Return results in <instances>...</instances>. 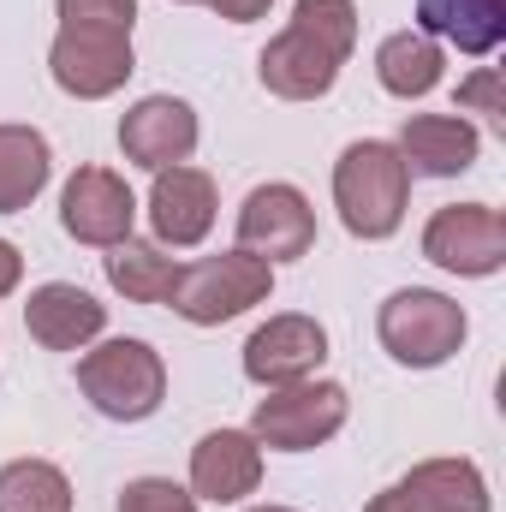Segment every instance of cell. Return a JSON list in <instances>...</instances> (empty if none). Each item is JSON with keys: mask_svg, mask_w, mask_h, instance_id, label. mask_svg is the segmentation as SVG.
<instances>
[{"mask_svg": "<svg viewBox=\"0 0 506 512\" xmlns=\"http://www.w3.org/2000/svg\"><path fill=\"white\" fill-rule=\"evenodd\" d=\"M358 48V0H292L286 30L256 54V78L280 102H322Z\"/></svg>", "mask_w": 506, "mask_h": 512, "instance_id": "obj_1", "label": "cell"}, {"mask_svg": "<svg viewBox=\"0 0 506 512\" xmlns=\"http://www.w3.org/2000/svg\"><path fill=\"white\" fill-rule=\"evenodd\" d=\"M334 209L340 227L364 245H381L405 227L411 209V167L387 137H358L334 161Z\"/></svg>", "mask_w": 506, "mask_h": 512, "instance_id": "obj_2", "label": "cell"}, {"mask_svg": "<svg viewBox=\"0 0 506 512\" xmlns=\"http://www.w3.org/2000/svg\"><path fill=\"white\" fill-rule=\"evenodd\" d=\"M465 334H471L465 304L435 286H399L376 310V340L399 370H441L447 358H459Z\"/></svg>", "mask_w": 506, "mask_h": 512, "instance_id": "obj_3", "label": "cell"}, {"mask_svg": "<svg viewBox=\"0 0 506 512\" xmlns=\"http://www.w3.org/2000/svg\"><path fill=\"white\" fill-rule=\"evenodd\" d=\"M78 387L108 423H143L167 399V364L149 340H96L78 358Z\"/></svg>", "mask_w": 506, "mask_h": 512, "instance_id": "obj_4", "label": "cell"}, {"mask_svg": "<svg viewBox=\"0 0 506 512\" xmlns=\"http://www.w3.org/2000/svg\"><path fill=\"white\" fill-rule=\"evenodd\" d=\"M346 417H352V393L328 376H310L292 387H268V399H256L251 411V435L256 447L274 453H316L346 429Z\"/></svg>", "mask_w": 506, "mask_h": 512, "instance_id": "obj_5", "label": "cell"}, {"mask_svg": "<svg viewBox=\"0 0 506 512\" xmlns=\"http://www.w3.org/2000/svg\"><path fill=\"white\" fill-rule=\"evenodd\" d=\"M268 292H274V262H262L251 251H221L179 268L173 310L191 328H221V322L245 316L256 304H268Z\"/></svg>", "mask_w": 506, "mask_h": 512, "instance_id": "obj_6", "label": "cell"}, {"mask_svg": "<svg viewBox=\"0 0 506 512\" xmlns=\"http://www.w3.org/2000/svg\"><path fill=\"white\" fill-rule=\"evenodd\" d=\"M423 256L441 274L489 280L506 268V215L495 203H447L423 227Z\"/></svg>", "mask_w": 506, "mask_h": 512, "instance_id": "obj_7", "label": "cell"}, {"mask_svg": "<svg viewBox=\"0 0 506 512\" xmlns=\"http://www.w3.org/2000/svg\"><path fill=\"white\" fill-rule=\"evenodd\" d=\"M131 72H137L131 36L60 24L54 42H48V78H54L72 102H108V96H120L131 84Z\"/></svg>", "mask_w": 506, "mask_h": 512, "instance_id": "obj_8", "label": "cell"}, {"mask_svg": "<svg viewBox=\"0 0 506 512\" xmlns=\"http://www.w3.org/2000/svg\"><path fill=\"white\" fill-rule=\"evenodd\" d=\"M239 251L262 256V262H298L316 251V209L298 185L268 179L239 203Z\"/></svg>", "mask_w": 506, "mask_h": 512, "instance_id": "obj_9", "label": "cell"}, {"mask_svg": "<svg viewBox=\"0 0 506 512\" xmlns=\"http://www.w3.org/2000/svg\"><path fill=\"white\" fill-rule=\"evenodd\" d=\"M149 233L161 251H191L215 233V215H221V191H215V173L179 161V167H161L155 185H149Z\"/></svg>", "mask_w": 506, "mask_h": 512, "instance_id": "obj_10", "label": "cell"}, {"mask_svg": "<svg viewBox=\"0 0 506 512\" xmlns=\"http://www.w3.org/2000/svg\"><path fill=\"white\" fill-rule=\"evenodd\" d=\"M328 364V328L304 310H280L245 340V376H251L262 393L268 387H292L322 376Z\"/></svg>", "mask_w": 506, "mask_h": 512, "instance_id": "obj_11", "label": "cell"}, {"mask_svg": "<svg viewBox=\"0 0 506 512\" xmlns=\"http://www.w3.org/2000/svg\"><path fill=\"white\" fill-rule=\"evenodd\" d=\"M60 227H66V239L96 245V251L131 239V227H137V197H131L126 173H114V167H78V173L60 185Z\"/></svg>", "mask_w": 506, "mask_h": 512, "instance_id": "obj_12", "label": "cell"}, {"mask_svg": "<svg viewBox=\"0 0 506 512\" xmlns=\"http://www.w3.org/2000/svg\"><path fill=\"white\" fill-rule=\"evenodd\" d=\"M197 137H203V126H197V108L185 96H137L120 114V149H126L131 167H143V173L191 161Z\"/></svg>", "mask_w": 506, "mask_h": 512, "instance_id": "obj_13", "label": "cell"}, {"mask_svg": "<svg viewBox=\"0 0 506 512\" xmlns=\"http://www.w3.org/2000/svg\"><path fill=\"white\" fill-rule=\"evenodd\" d=\"M24 328L42 352H84L108 334V304L78 280H42L24 298Z\"/></svg>", "mask_w": 506, "mask_h": 512, "instance_id": "obj_14", "label": "cell"}, {"mask_svg": "<svg viewBox=\"0 0 506 512\" xmlns=\"http://www.w3.org/2000/svg\"><path fill=\"white\" fill-rule=\"evenodd\" d=\"M197 501L209 507H239L245 495L262 489V447H256L251 429H209L197 447H191V483H185Z\"/></svg>", "mask_w": 506, "mask_h": 512, "instance_id": "obj_15", "label": "cell"}, {"mask_svg": "<svg viewBox=\"0 0 506 512\" xmlns=\"http://www.w3.org/2000/svg\"><path fill=\"white\" fill-rule=\"evenodd\" d=\"M393 149L405 155L411 179H417V173H423V179H459V173L477 167L483 131L471 126L465 114H411Z\"/></svg>", "mask_w": 506, "mask_h": 512, "instance_id": "obj_16", "label": "cell"}, {"mask_svg": "<svg viewBox=\"0 0 506 512\" xmlns=\"http://www.w3.org/2000/svg\"><path fill=\"white\" fill-rule=\"evenodd\" d=\"M393 501L399 512H495L477 459H423L393 483Z\"/></svg>", "mask_w": 506, "mask_h": 512, "instance_id": "obj_17", "label": "cell"}, {"mask_svg": "<svg viewBox=\"0 0 506 512\" xmlns=\"http://www.w3.org/2000/svg\"><path fill=\"white\" fill-rule=\"evenodd\" d=\"M447 78V54L429 30H393L376 48V84L393 102H423Z\"/></svg>", "mask_w": 506, "mask_h": 512, "instance_id": "obj_18", "label": "cell"}, {"mask_svg": "<svg viewBox=\"0 0 506 512\" xmlns=\"http://www.w3.org/2000/svg\"><path fill=\"white\" fill-rule=\"evenodd\" d=\"M54 179V143L36 126H0V215H24Z\"/></svg>", "mask_w": 506, "mask_h": 512, "instance_id": "obj_19", "label": "cell"}, {"mask_svg": "<svg viewBox=\"0 0 506 512\" xmlns=\"http://www.w3.org/2000/svg\"><path fill=\"white\" fill-rule=\"evenodd\" d=\"M102 268H108V286L131 298V304H173V286H179V256H167L155 239H120V245H108L102 256Z\"/></svg>", "mask_w": 506, "mask_h": 512, "instance_id": "obj_20", "label": "cell"}, {"mask_svg": "<svg viewBox=\"0 0 506 512\" xmlns=\"http://www.w3.org/2000/svg\"><path fill=\"white\" fill-rule=\"evenodd\" d=\"M417 30L453 42L459 54H495L506 36V0H417Z\"/></svg>", "mask_w": 506, "mask_h": 512, "instance_id": "obj_21", "label": "cell"}, {"mask_svg": "<svg viewBox=\"0 0 506 512\" xmlns=\"http://www.w3.org/2000/svg\"><path fill=\"white\" fill-rule=\"evenodd\" d=\"M0 512H72V477L54 459H6Z\"/></svg>", "mask_w": 506, "mask_h": 512, "instance_id": "obj_22", "label": "cell"}, {"mask_svg": "<svg viewBox=\"0 0 506 512\" xmlns=\"http://www.w3.org/2000/svg\"><path fill=\"white\" fill-rule=\"evenodd\" d=\"M114 512H203V501L173 477H131Z\"/></svg>", "mask_w": 506, "mask_h": 512, "instance_id": "obj_23", "label": "cell"}, {"mask_svg": "<svg viewBox=\"0 0 506 512\" xmlns=\"http://www.w3.org/2000/svg\"><path fill=\"white\" fill-rule=\"evenodd\" d=\"M60 24H78V30H114V36H131L137 24V0H54Z\"/></svg>", "mask_w": 506, "mask_h": 512, "instance_id": "obj_24", "label": "cell"}, {"mask_svg": "<svg viewBox=\"0 0 506 512\" xmlns=\"http://www.w3.org/2000/svg\"><path fill=\"white\" fill-rule=\"evenodd\" d=\"M459 114H483L489 126H501L506 108H501V66H477L465 84H459Z\"/></svg>", "mask_w": 506, "mask_h": 512, "instance_id": "obj_25", "label": "cell"}, {"mask_svg": "<svg viewBox=\"0 0 506 512\" xmlns=\"http://www.w3.org/2000/svg\"><path fill=\"white\" fill-rule=\"evenodd\" d=\"M215 18H227V24H256V18H268V6L274 0H203Z\"/></svg>", "mask_w": 506, "mask_h": 512, "instance_id": "obj_26", "label": "cell"}, {"mask_svg": "<svg viewBox=\"0 0 506 512\" xmlns=\"http://www.w3.org/2000/svg\"><path fill=\"white\" fill-rule=\"evenodd\" d=\"M18 286H24V256L12 239H0V298H12Z\"/></svg>", "mask_w": 506, "mask_h": 512, "instance_id": "obj_27", "label": "cell"}, {"mask_svg": "<svg viewBox=\"0 0 506 512\" xmlns=\"http://www.w3.org/2000/svg\"><path fill=\"white\" fill-rule=\"evenodd\" d=\"M364 512H399V501H393V489H381V495H376V501H370Z\"/></svg>", "mask_w": 506, "mask_h": 512, "instance_id": "obj_28", "label": "cell"}, {"mask_svg": "<svg viewBox=\"0 0 506 512\" xmlns=\"http://www.w3.org/2000/svg\"><path fill=\"white\" fill-rule=\"evenodd\" d=\"M245 512H298V507H274V501H262V507H245Z\"/></svg>", "mask_w": 506, "mask_h": 512, "instance_id": "obj_29", "label": "cell"}, {"mask_svg": "<svg viewBox=\"0 0 506 512\" xmlns=\"http://www.w3.org/2000/svg\"><path fill=\"white\" fill-rule=\"evenodd\" d=\"M179 6H203V0H179Z\"/></svg>", "mask_w": 506, "mask_h": 512, "instance_id": "obj_30", "label": "cell"}]
</instances>
